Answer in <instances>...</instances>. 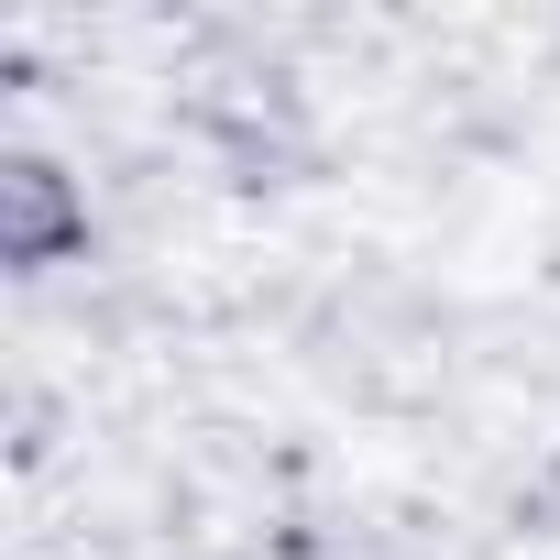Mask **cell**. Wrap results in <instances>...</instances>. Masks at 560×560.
<instances>
[{
  "label": "cell",
  "mask_w": 560,
  "mask_h": 560,
  "mask_svg": "<svg viewBox=\"0 0 560 560\" xmlns=\"http://www.w3.org/2000/svg\"><path fill=\"white\" fill-rule=\"evenodd\" d=\"M78 242V187L45 154H0V253L12 264H56Z\"/></svg>",
  "instance_id": "1"
}]
</instances>
